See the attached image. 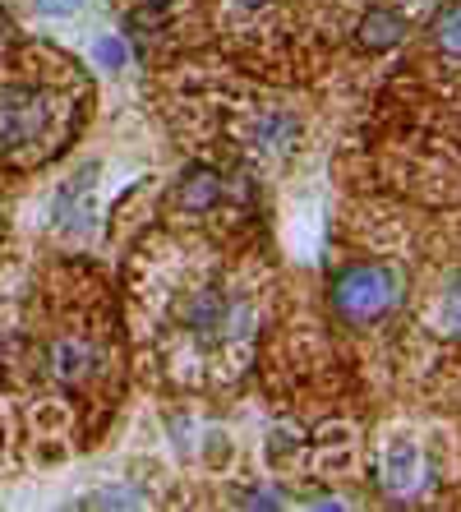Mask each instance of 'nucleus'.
Wrapping results in <instances>:
<instances>
[{
  "mask_svg": "<svg viewBox=\"0 0 461 512\" xmlns=\"http://www.w3.org/2000/svg\"><path fill=\"white\" fill-rule=\"evenodd\" d=\"M47 130V102L33 88H5L0 93V143L5 148H24Z\"/></svg>",
  "mask_w": 461,
  "mask_h": 512,
  "instance_id": "7ed1b4c3",
  "label": "nucleus"
},
{
  "mask_svg": "<svg viewBox=\"0 0 461 512\" xmlns=\"http://www.w3.org/2000/svg\"><path fill=\"white\" fill-rule=\"evenodd\" d=\"M125 60H130V51H125V37H102V42H97V65L120 70Z\"/></svg>",
  "mask_w": 461,
  "mask_h": 512,
  "instance_id": "9b49d317",
  "label": "nucleus"
},
{
  "mask_svg": "<svg viewBox=\"0 0 461 512\" xmlns=\"http://www.w3.org/2000/svg\"><path fill=\"white\" fill-rule=\"evenodd\" d=\"M402 33H406V19L397 10H369V19L360 24V42H365V47H374V51L397 47V42H402Z\"/></svg>",
  "mask_w": 461,
  "mask_h": 512,
  "instance_id": "0eeeda50",
  "label": "nucleus"
},
{
  "mask_svg": "<svg viewBox=\"0 0 461 512\" xmlns=\"http://www.w3.org/2000/svg\"><path fill=\"white\" fill-rule=\"evenodd\" d=\"M51 370H56L60 383H83L88 374H97V351L83 337H65L51 356Z\"/></svg>",
  "mask_w": 461,
  "mask_h": 512,
  "instance_id": "423d86ee",
  "label": "nucleus"
},
{
  "mask_svg": "<svg viewBox=\"0 0 461 512\" xmlns=\"http://www.w3.org/2000/svg\"><path fill=\"white\" fill-rule=\"evenodd\" d=\"M222 199V176L213 167H190L176 185V203L185 213H208L213 203Z\"/></svg>",
  "mask_w": 461,
  "mask_h": 512,
  "instance_id": "20e7f679",
  "label": "nucleus"
},
{
  "mask_svg": "<svg viewBox=\"0 0 461 512\" xmlns=\"http://www.w3.org/2000/svg\"><path fill=\"white\" fill-rule=\"evenodd\" d=\"M443 323H448L452 333H461V277L448 286V300H443Z\"/></svg>",
  "mask_w": 461,
  "mask_h": 512,
  "instance_id": "f8f14e48",
  "label": "nucleus"
},
{
  "mask_svg": "<svg viewBox=\"0 0 461 512\" xmlns=\"http://www.w3.org/2000/svg\"><path fill=\"white\" fill-rule=\"evenodd\" d=\"M388 489L392 494H411L415 480H420V457H415L411 443H392L388 448Z\"/></svg>",
  "mask_w": 461,
  "mask_h": 512,
  "instance_id": "6e6552de",
  "label": "nucleus"
},
{
  "mask_svg": "<svg viewBox=\"0 0 461 512\" xmlns=\"http://www.w3.org/2000/svg\"><path fill=\"white\" fill-rule=\"evenodd\" d=\"M143 494H130V489H102V494H88L79 508H143Z\"/></svg>",
  "mask_w": 461,
  "mask_h": 512,
  "instance_id": "9d476101",
  "label": "nucleus"
},
{
  "mask_svg": "<svg viewBox=\"0 0 461 512\" xmlns=\"http://www.w3.org/2000/svg\"><path fill=\"white\" fill-rule=\"evenodd\" d=\"M282 494H268V489H249V494H240V508H282Z\"/></svg>",
  "mask_w": 461,
  "mask_h": 512,
  "instance_id": "ddd939ff",
  "label": "nucleus"
},
{
  "mask_svg": "<svg viewBox=\"0 0 461 512\" xmlns=\"http://www.w3.org/2000/svg\"><path fill=\"white\" fill-rule=\"evenodd\" d=\"M434 42L443 51H452V56H461V0L434 19Z\"/></svg>",
  "mask_w": 461,
  "mask_h": 512,
  "instance_id": "1a4fd4ad",
  "label": "nucleus"
},
{
  "mask_svg": "<svg viewBox=\"0 0 461 512\" xmlns=\"http://www.w3.org/2000/svg\"><path fill=\"white\" fill-rule=\"evenodd\" d=\"M37 5H42L47 14H70V10H79L83 0H37Z\"/></svg>",
  "mask_w": 461,
  "mask_h": 512,
  "instance_id": "4468645a",
  "label": "nucleus"
},
{
  "mask_svg": "<svg viewBox=\"0 0 461 512\" xmlns=\"http://www.w3.org/2000/svg\"><path fill=\"white\" fill-rule=\"evenodd\" d=\"M397 291H402V282H397L392 268H383V263H355V268H346L332 282V305H337L342 319L369 323V319H383L397 305Z\"/></svg>",
  "mask_w": 461,
  "mask_h": 512,
  "instance_id": "f257e3e1",
  "label": "nucleus"
},
{
  "mask_svg": "<svg viewBox=\"0 0 461 512\" xmlns=\"http://www.w3.org/2000/svg\"><path fill=\"white\" fill-rule=\"evenodd\" d=\"M185 328L199 333L203 342H222V337H245L254 328V314H249L245 300H231L222 291H199V296L180 310Z\"/></svg>",
  "mask_w": 461,
  "mask_h": 512,
  "instance_id": "f03ea898",
  "label": "nucleus"
},
{
  "mask_svg": "<svg viewBox=\"0 0 461 512\" xmlns=\"http://www.w3.org/2000/svg\"><path fill=\"white\" fill-rule=\"evenodd\" d=\"M93 176H97L93 167H83L79 180H70V185L56 194V227L60 231H83L93 222V213H88V180Z\"/></svg>",
  "mask_w": 461,
  "mask_h": 512,
  "instance_id": "39448f33",
  "label": "nucleus"
},
{
  "mask_svg": "<svg viewBox=\"0 0 461 512\" xmlns=\"http://www.w3.org/2000/svg\"><path fill=\"white\" fill-rule=\"evenodd\" d=\"M143 5H157V10H166V0H143Z\"/></svg>",
  "mask_w": 461,
  "mask_h": 512,
  "instance_id": "dca6fc26",
  "label": "nucleus"
},
{
  "mask_svg": "<svg viewBox=\"0 0 461 512\" xmlns=\"http://www.w3.org/2000/svg\"><path fill=\"white\" fill-rule=\"evenodd\" d=\"M236 5H245V10H259V5H268V0H236Z\"/></svg>",
  "mask_w": 461,
  "mask_h": 512,
  "instance_id": "2eb2a0df",
  "label": "nucleus"
}]
</instances>
